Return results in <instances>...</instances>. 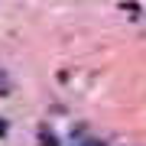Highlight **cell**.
Here are the masks:
<instances>
[{"instance_id": "1", "label": "cell", "mask_w": 146, "mask_h": 146, "mask_svg": "<svg viewBox=\"0 0 146 146\" xmlns=\"http://www.w3.org/2000/svg\"><path fill=\"white\" fill-rule=\"evenodd\" d=\"M39 136H42V143H46V146H58V143H55V136H52V133H49V130H42Z\"/></svg>"}, {"instance_id": "2", "label": "cell", "mask_w": 146, "mask_h": 146, "mask_svg": "<svg viewBox=\"0 0 146 146\" xmlns=\"http://www.w3.org/2000/svg\"><path fill=\"white\" fill-rule=\"evenodd\" d=\"M7 133V123H3V120H0V136H3Z\"/></svg>"}, {"instance_id": "3", "label": "cell", "mask_w": 146, "mask_h": 146, "mask_svg": "<svg viewBox=\"0 0 146 146\" xmlns=\"http://www.w3.org/2000/svg\"><path fill=\"white\" fill-rule=\"evenodd\" d=\"M91 146H101V143H91Z\"/></svg>"}]
</instances>
